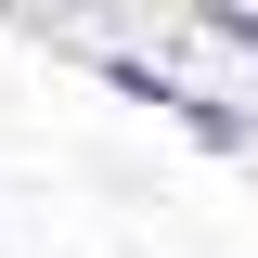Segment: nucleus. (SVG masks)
I'll use <instances>...</instances> for the list:
<instances>
[{"label": "nucleus", "instance_id": "2", "mask_svg": "<svg viewBox=\"0 0 258 258\" xmlns=\"http://www.w3.org/2000/svg\"><path fill=\"white\" fill-rule=\"evenodd\" d=\"M194 26H207V39H232V52L258 64V0H194Z\"/></svg>", "mask_w": 258, "mask_h": 258}, {"label": "nucleus", "instance_id": "1", "mask_svg": "<svg viewBox=\"0 0 258 258\" xmlns=\"http://www.w3.org/2000/svg\"><path fill=\"white\" fill-rule=\"evenodd\" d=\"M78 64H91L116 103H142V116H168L181 142H207V155H258V116H245V103L194 91V78H168V64H142V52H78Z\"/></svg>", "mask_w": 258, "mask_h": 258}]
</instances>
